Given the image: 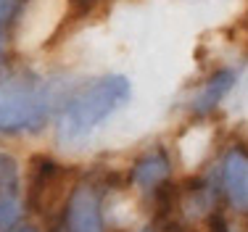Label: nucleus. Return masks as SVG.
<instances>
[{"label":"nucleus","mask_w":248,"mask_h":232,"mask_svg":"<svg viewBox=\"0 0 248 232\" xmlns=\"http://www.w3.org/2000/svg\"><path fill=\"white\" fill-rule=\"evenodd\" d=\"M58 90L50 79L19 71L0 82V132H29L48 122Z\"/></svg>","instance_id":"f257e3e1"},{"label":"nucleus","mask_w":248,"mask_h":232,"mask_svg":"<svg viewBox=\"0 0 248 232\" xmlns=\"http://www.w3.org/2000/svg\"><path fill=\"white\" fill-rule=\"evenodd\" d=\"M129 100V82L119 74H108L82 87L66 103V111L58 124L61 140L85 138L90 129H95L106 116H111L119 106Z\"/></svg>","instance_id":"f03ea898"},{"label":"nucleus","mask_w":248,"mask_h":232,"mask_svg":"<svg viewBox=\"0 0 248 232\" xmlns=\"http://www.w3.org/2000/svg\"><path fill=\"white\" fill-rule=\"evenodd\" d=\"M66 227L69 232H103L100 222V190L90 182L74 187L66 203Z\"/></svg>","instance_id":"7ed1b4c3"},{"label":"nucleus","mask_w":248,"mask_h":232,"mask_svg":"<svg viewBox=\"0 0 248 232\" xmlns=\"http://www.w3.org/2000/svg\"><path fill=\"white\" fill-rule=\"evenodd\" d=\"M61 185V166L48 156H34L29 169V201L34 211H45L53 201V187Z\"/></svg>","instance_id":"20e7f679"},{"label":"nucleus","mask_w":248,"mask_h":232,"mask_svg":"<svg viewBox=\"0 0 248 232\" xmlns=\"http://www.w3.org/2000/svg\"><path fill=\"white\" fill-rule=\"evenodd\" d=\"M222 185L230 203L240 211H248V156L230 151L222 164Z\"/></svg>","instance_id":"39448f33"},{"label":"nucleus","mask_w":248,"mask_h":232,"mask_svg":"<svg viewBox=\"0 0 248 232\" xmlns=\"http://www.w3.org/2000/svg\"><path fill=\"white\" fill-rule=\"evenodd\" d=\"M232 85H235V71H217L203 85V90L193 98V111L196 114H209L211 108H217L222 103V98L232 90Z\"/></svg>","instance_id":"423d86ee"},{"label":"nucleus","mask_w":248,"mask_h":232,"mask_svg":"<svg viewBox=\"0 0 248 232\" xmlns=\"http://www.w3.org/2000/svg\"><path fill=\"white\" fill-rule=\"evenodd\" d=\"M132 180H135V185H140V187H156L158 182L169 180L167 153L158 148V151H151L148 156H143L132 169Z\"/></svg>","instance_id":"0eeeda50"},{"label":"nucleus","mask_w":248,"mask_h":232,"mask_svg":"<svg viewBox=\"0 0 248 232\" xmlns=\"http://www.w3.org/2000/svg\"><path fill=\"white\" fill-rule=\"evenodd\" d=\"M108 0H69V11H66V24L82 21L87 16H93L100 5H106Z\"/></svg>","instance_id":"6e6552de"},{"label":"nucleus","mask_w":248,"mask_h":232,"mask_svg":"<svg viewBox=\"0 0 248 232\" xmlns=\"http://www.w3.org/2000/svg\"><path fill=\"white\" fill-rule=\"evenodd\" d=\"M11 11H14L11 0H0V58H3V32H5V24L11 19Z\"/></svg>","instance_id":"1a4fd4ad"},{"label":"nucleus","mask_w":248,"mask_h":232,"mask_svg":"<svg viewBox=\"0 0 248 232\" xmlns=\"http://www.w3.org/2000/svg\"><path fill=\"white\" fill-rule=\"evenodd\" d=\"M206 227H209V232H230L222 214H211V217L206 219Z\"/></svg>","instance_id":"9d476101"},{"label":"nucleus","mask_w":248,"mask_h":232,"mask_svg":"<svg viewBox=\"0 0 248 232\" xmlns=\"http://www.w3.org/2000/svg\"><path fill=\"white\" fill-rule=\"evenodd\" d=\"M16 232H37V230H32V227H21V230H16Z\"/></svg>","instance_id":"9b49d317"},{"label":"nucleus","mask_w":248,"mask_h":232,"mask_svg":"<svg viewBox=\"0 0 248 232\" xmlns=\"http://www.w3.org/2000/svg\"><path fill=\"white\" fill-rule=\"evenodd\" d=\"M143 232H156V227H148V230H143Z\"/></svg>","instance_id":"f8f14e48"}]
</instances>
